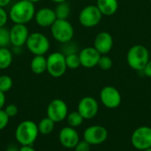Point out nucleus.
<instances>
[{
  "label": "nucleus",
  "instance_id": "1",
  "mask_svg": "<svg viewBox=\"0 0 151 151\" xmlns=\"http://www.w3.org/2000/svg\"><path fill=\"white\" fill-rule=\"evenodd\" d=\"M9 18L14 24H27L35 15V4L27 0H19L14 3L9 11Z\"/></svg>",
  "mask_w": 151,
  "mask_h": 151
},
{
  "label": "nucleus",
  "instance_id": "2",
  "mask_svg": "<svg viewBox=\"0 0 151 151\" xmlns=\"http://www.w3.org/2000/svg\"><path fill=\"white\" fill-rule=\"evenodd\" d=\"M39 134L38 126L32 120L19 123L15 130V138L21 146H32Z\"/></svg>",
  "mask_w": 151,
  "mask_h": 151
},
{
  "label": "nucleus",
  "instance_id": "3",
  "mask_svg": "<svg viewBox=\"0 0 151 151\" xmlns=\"http://www.w3.org/2000/svg\"><path fill=\"white\" fill-rule=\"evenodd\" d=\"M150 59L149 50L142 44L132 46L127 54V65L135 71H142Z\"/></svg>",
  "mask_w": 151,
  "mask_h": 151
},
{
  "label": "nucleus",
  "instance_id": "4",
  "mask_svg": "<svg viewBox=\"0 0 151 151\" xmlns=\"http://www.w3.org/2000/svg\"><path fill=\"white\" fill-rule=\"evenodd\" d=\"M27 50L35 56H44L50 50V42L49 38L42 33L34 32L29 35L26 42Z\"/></svg>",
  "mask_w": 151,
  "mask_h": 151
},
{
  "label": "nucleus",
  "instance_id": "5",
  "mask_svg": "<svg viewBox=\"0 0 151 151\" xmlns=\"http://www.w3.org/2000/svg\"><path fill=\"white\" fill-rule=\"evenodd\" d=\"M50 33L56 41L61 43H66L72 41L74 35V29L67 19H57L50 27Z\"/></svg>",
  "mask_w": 151,
  "mask_h": 151
},
{
  "label": "nucleus",
  "instance_id": "6",
  "mask_svg": "<svg viewBox=\"0 0 151 151\" xmlns=\"http://www.w3.org/2000/svg\"><path fill=\"white\" fill-rule=\"evenodd\" d=\"M65 56L59 51L52 52L47 58V72L53 78H60L66 72Z\"/></svg>",
  "mask_w": 151,
  "mask_h": 151
},
{
  "label": "nucleus",
  "instance_id": "7",
  "mask_svg": "<svg viewBox=\"0 0 151 151\" xmlns=\"http://www.w3.org/2000/svg\"><path fill=\"white\" fill-rule=\"evenodd\" d=\"M103 14L96 4L85 6L79 14V22L85 27H93L97 26L103 18Z\"/></svg>",
  "mask_w": 151,
  "mask_h": 151
},
{
  "label": "nucleus",
  "instance_id": "8",
  "mask_svg": "<svg viewBox=\"0 0 151 151\" xmlns=\"http://www.w3.org/2000/svg\"><path fill=\"white\" fill-rule=\"evenodd\" d=\"M131 143L138 150L151 148V127L142 126L137 127L132 134Z\"/></svg>",
  "mask_w": 151,
  "mask_h": 151
},
{
  "label": "nucleus",
  "instance_id": "9",
  "mask_svg": "<svg viewBox=\"0 0 151 151\" xmlns=\"http://www.w3.org/2000/svg\"><path fill=\"white\" fill-rule=\"evenodd\" d=\"M108 135L109 133L104 127L95 125L85 129L83 133V140L90 145H100L107 140Z\"/></svg>",
  "mask_w": 151,
  "mask_h": 151
},
{
  "label": "nucleus",
  "instance_id": "10",
  "mask_svg": "<svg viewBox=\"0 0 151 151\" xmlns=\"http://www.w3.org/2000/svg\"><path fill=\"white\" fill-rule=\"evenodd\" d=\"M100 100L104 107L108 109H116L120 105L122 96L115 87L105 86L100 91Z\"/></svg>",
  "mask_w": 151,
  "mask_h": 151
},
{
  "label": "nucleus",
  "instance_id": "11",
  "mask_svg": "<svg viewBox=\"0 0 151 151\" xmlns=\"http://www.w3.org/2000/svg\"><path fill=\"white\" fill-rule=\"evenodd\" d=\"M68 115V107L62 99L52 100L47 107V117L55 123L61 122L66 119Z\"/></svg>",
  "mask_w": 151,
  "mask_h": 151
},
{
  "label": "nucleus",
  "instance_id": "12",
  "mask_svg": "<svg viewBox=\"0 0 151 151\" xmlns=\"http://www.w3.org/2000/svg\"><path fill=\"white\" fill-rule=\"evenodd\" d=\"M77 111L81 113L84 119H92L98 113L99 104L94 97L88 96H84L80 100Z\"/></svg>",
  "mask_w": 151,
  "mask_h": 151
},
{
  "label": "nucleus",
  "instance_id": "13",
  "mask_svg": "<svg viewBox=\"0 0 151 151\" xmlns=\"http://www.w3.org/2000/svg\"><path fill=\"white\" fill-rule=\"evenodd\" d=\"M29 31L24 24H14L10 28V42L13 47H22L26 45L29 36Z\"/></svg>",
  "mask_w": 151,
  "mask_h": 151
},
{
  "label": "nucleus",
  "instance_id": "14",
  "mask_svg": "<svg viewBox=\"0 0 151 151\" xmlns=\"http://www.w3.org/2000/svg\"><path fill=\"white\" fill-rule=\"evenodd\" d=\"M58 140L63 147L66 149H74L80 142V136L75 128L68 126L60 130L58 134Z\"/></svg>",
  "mask_w": 151,
  "mask_h": 151
},
{
  "label": "nucleus",
  "instance_id": "15",
  "mask_svg": "<svg viewBox=\"0 0 151 151\" xmlns=\"http://www.w3.org/2000/svg\"><path fill=\"white\" fill-rule=\"evenodd\" d=\"M102 55L95 49V47H85L79 52L81 66L85 68H93L97 65Z\"/></svg>",
  "mask_w": 151,
  "mask_h": 151
},
{
  "label": "nucleus",
  "instance_id": "16",
  "mask_svg": "<svg viewBox=\"0 0 151 151\" xmlns=\"http://www.w3.org/2000/svg\"><path fill=\"white\" fill-rule=\"evenodd\" d=\"M94 47L101 55L108 54L113 47L112 35L106 31L98 33L94 40Z\"/></svg>",
  "mask_w": 151,
  "mask_h": 151
},
{
  "label": "nucleus",
  "instance_id": "17",
  "mask_svg": "<svg viewBox=\"0 0 151 151\" xmlns=\"http://www.w3.org/2000/svg\"><path fill=\"white\" fill-rule=\"evenodd\" d=\"M35 19L38 26L42 27H50L57 20V16L53 9L43 7L35 12Z\"/></svg>",
  "mask_w": 151,
  "mask_h": 151
},
{
  "label": "nucleus",
  "instance_id": "18",
  "mask_svg": "<svg viewBox=\"0 0 151 151\" xmlns=\"http://www.w3.org/2000/svg\"><path fill=\"white\" fill-rule=\"evenodd\" d=\"M96 6L104 16H112L119 9L118 0H97Z\"/></svg>",
  "mask_w": 151,
  "mask_h": 151
},
{
  "label": "nucleus",
  "instance_id": "19",
  "mask_svg": "<svg viewBox=\"0 0 151 151\" xmlns=\"http://www.w3.org/2000/svg\"><path fill=\"white\" fill-rule=\"evenodd\" d=\"M30 68L35 74H42L47 72V58L42 55L35 56L31 60Z\"/></svg>",
  "mask_w": 151,
  "mask_h": 151
},
{
  "label": "nucleus",
  "instance_id": "20",
  "mask_svg": "<svg viewBox=\"0 0 151 151\" xmlns=\"http://www.w3.org/2000/svg\"><path fill=\"white\" fill-rule=\"evenodd\" d=\"M12 52L9 49H7V47L0 48V69H7L12 65Z\"/></svg>",
  "mask_w": 151,
  "mask_h": 151
},
{
  "label": "nucleus",
  "instance_id": "21",
  "mask_svg": "<svg viewBox=\"0 0 151 151\" xmlns=\"http://www.w3.org/2000/svg\"><path fill=\"white\" fill-rule=\"evenodd\" d=\"M37 126H38L39 133L42 134L47 135L53 132V130L55 128V122L47 117V118L42 119Z\"/></svg>",
  "mask_w": 151,
  "mask_h": 151
},
{
  "label": "nucleus",
  "instance_id": "22",
  "mask_svg": "<svg viewBox=\"0 0 151 151\" xmlns=\"http://www.w3.org/2000/svg\"><path fill=\"white\" fill-rule=\"evenodd\" d=\"M57 19H67L68 17L70 16V12H71V8L69 4H67L66 2H63V3H59L57 4L56 8L54 9Z\"/></svg>",
  "mask_w": 151,
  "mask_h": 151
},
{
  "label": "nucleus",
  "instance_id": "23",
  "mask_svg": "<svg viewBox=\"0 0 151 151\" xmlns=\"http://www.w3.org/2000/svg\"><path fill=\"white\" fill-rule=\"evenodd\" d=\"M66 120H67L69 127L76 128V127H79L80 126H81V124L84 121V119L81 115V113L78 111H73L71 113H68V115L66 117Z\"/></svg>",
  "mask_w": 151,
  "mask_h": 151
},
{
  "label": "nucleus",
  "instance_id": "24",
  "mask_svg": "<svg viewBox=\"0 0 151 151\" xmlns=\"http://www.w3.org/2000/svg\"><path fill=\"white\" fill-rule=\"evenodd\" d=\"M65 62L66 66L69 69H77L79 68L81 65V60L79 57V53H71L65 56Z\"/></svg>",
  "mask_w": 151,
  "mask_h": 151
},
{
  "label": "nucleus",
  "instance_id": "25",
  "mask_svg": "<svg viewBox=\"0 0 151 151\" xmlns=\"http://www.w3.org/2000/svg\"><path fill=\"white\" fill-rule=\"evenodd\" d=\"M10 42V29L4 27H0V48L7 47Z\"/></svg>",
  "mask_w": 151,
  "mask_h": 151
},
{
  "label": "nucleus",
  "instance_id": "26",
  "mask_svg": "<svg viewBox=\"0 0 151 151\" xmlns=\"http://www.w3.org/2000/svg\"><path fill=\"white\" fill-rule=\"evenodd\" d=\"M12 80L8 75H1L0 76V90L4 93L8 92L12 87Z\"/></svg>",
  "mask_w": 151,
  "mask_h": 151
},
{
  "label": "nucleus",
  "instance_id": "27",
  "mask_svg": "<svg viewBox=\"0 0 151 151\" xmlns=\"http://www.w3.org/2000/svg\"><path fill=\"white\" fill-rule=\"evenodd\" d=\"M112 65H113V62L110 57L106 55H102L98 61L97 66H99V68L104 71H108L112 67Z\"/></svg>",
  "mask_w": 151,
  "mask_h": 151
},
{
  "label": "nucleus",
  "instance_id": "28",
  "mask_svg": "<svg viewBox=\"0 0 151 151\" xmlns=\"http://www.w3.org/2000/svg\"><path fill=\"white\" fill-rule=\"evenodd\" d=\"M9 116L6 114L4 110H0V131L4 129L9 123Z\"/></svg>",
  "mask_w": 151,
  "mask_h": 151
},
{
  "label": "nucleus",
  "instance_id": "29",
  "mask_svg": "<svg viewBox=\"0 0 151 151\" xmlns=\"http://www.w3.org/2000/svg\"><path fill=\"white\" fill-rule=\"evenodd\" d=\"M18 107L15 104H8L5 108H4V111L6 112V114L9 116V118H12L15 117L18 114Z\"/></svg>",
  "mask_w": 151,
  "mask_h": 151
},
{
  "label": "nucleus",
  "instance_id": "30",
  "mask_svg": "<svg viewBox=\"0 0 151 151\" xmlns=\"http://www.w3.org/2000/svg\"><path fill=\"white\" fill-rule=\"evenodd\" d=\"M90 144L86 141H80L78 144L75 146L74 151H90Z\"/></svg>",
  "mask_w": 151,
  "mask_h": 151
},
{
  "label": "nucleus",
  "instance_id": "31",
  "mask_svg": "<svg viewBox=\"0 0 151 151\" xmlns=\"http://www.w3.org/2000/svg\"><path fill=\"white\" fill-rule=\"evenodd\" d=\"M9 14L4 10V8L0 7V27H4L8 21Z\"/></svg>",
  "mask_w": 151,
  "mask_h": 151
},
{
  "label": "nucleus",
  "instance_id": "32",
  "mask_svg": "<svg viewBox=\"0 0 151 151\" xmlns=\"http://www.w3.org/2000/svg\"><path fill=\"white\" fill-rule=\"evenodd\" d=\"M142 72H143L145 76L151 78V59H150V61L147 63V65L144 67V69L142 70Z\"/></svg>",
  "mask_w": 151,
  "mask_h": 151
},
{
  "label": "nucleus",
  "instance_id": "33",
  "mask_svg": "<svg viewBox=\"0 0 151 151\" xmlns=\"http://www.w3.org/2000/svg\"><path fill=\"white\" fill-rule=\"evenodd\" d=\"M4 104H5V96L4 93L0 90V110L3 109Z\"/></svg>",
  "mask_w": 151,
  "mask_h": 151
},
{
  "label": "nucleus",
  "instance_id": "34",
  "mask_svg": "<svg viewBox=\"0 0 151 151\" xmlns=\"http://www.w3.org/2000/svg\"><path fill=\"white\" fill-rule=\"evenodd\" d=\"M5 151H19V148H18L16 145L14 144H11L9 145L7 148H6V150Z\"/></svg>",
  "mask_w": 151,
  "mask_h": 151
},
{
  "label": "nucleus",
  "instance_id": "35",
  "mask_svg": "<svg viewBox=\"0 0 151 151\" xmlns=\"http://www.w3.org/2000/svg\"><path fill=\"white\" fill-rule=\"evenodd\" d=\"M19 151H36L32 146H21L19 148Z\"/></svg>",
  "mask_w": 151,
  "mask_h": 151
},
{
  "label": "nucleus",
  "instance_id": "36",
  "mask_svg": "<svg viewBox=\"0 0 151 151\" xmlns=\"http://www.w3.org/2000/svg\"><path fill=\"white\" fill-rule=\"evenodd\" d=\"M11 1L12 0H0V7L4 8V7L8 6L10 4Z\"/></svg>",
  "mask_w": 151,
  "mask_h": 151
},
{
  "label": "nucleus",
  "instance_id": "37",
  "mask_svg": "<svg viewBox=\"0 0 151 151\" xmlns=\"http://www.w3.org/2000/svg\"><path fill=\"white\" fill-rule=\"evenodd\" d=\"M53 3H56V4H59V3H63V2H66V0H50Z\"/></svg>",
  "mask_w": 151,
  "mask_h": 151
},
{
  "label": "nucleus",
  "instance_id": "38",
  "mask_svg": "<svg viewBox=\"0 0 151 151\" xmlns=\"http://www.w3.org/2000/svg\"><path fill=\"white\" fill-rule=\"evenodd\" d=\"M27 1H29V2H31V3H33V4H35V3L40 2L41 0H27Z\"/></svg>",
  "mask_w": 151,
  "mask_h": 151
},
{
  "label": "nucleus",
  "instance_id": "39",
  "mask_svg": "<svg viewBox=\"0 0 151 151\" xmlns=\"http://www.w3.org/2000/svg\"><path fill=\"white\" fill-rule=\"evenodd\" d=\"M142 151H151V148H149V149H147V150H144Z\"/></svg>",
  "mask_w": 151,
  "mask_h": 151
},
{
  "label": "nucleus",
  "instance_id": "40",
  "mask_svg": "<svg viewBox=\"0 0 151 151\" xmlns=\"http://www.w3.org/2000/svg\"><path fill=\"white\" fill-rule=\"evenodd\" d=\"M150 1H151V0H150Z\"/></svg>",
  "mask_w": 151,
  "mask_h": 151
}]
</instances>
